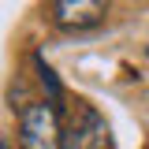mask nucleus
I'll use <instances>...</instances> for the list:
<instances>
[{
    "mask_svg": "<svg viewBox=\"0 0 149 149\" xmlns=\"http://www.w3.org/2000/svg\"><path fill=\"white\" fill-rule=\"evenodd\" d=\"M112 0H52V22L67 34H82L101 26Z\"/></svg>",
    "mask_w": 149,
    "mask_h": 149,
    "instance_id": "7ed1b4c3",
    "label": "nucleus"
},
{
    "mask_svg": "<svg viewBox=\"0 0 149 149\" xmlns=\"http://www.w3.org/2000/svg\"><path fill=\"white\" fill-rule=\"evenodd\" d=\"M63 149H112L108 123L93 104H86V101L74 104V112L63 123Z\"/></svg>",
    "mask_w": 149,
    "mask_h": 149,
    "instance_id": "f03ea898",
    "label": "nucleus"
},
{
    "mask_svg": "<svg viewBox=\"0 0 149 149\" xmlns=\"http://www.w3.org/2000/svg\"><path fill=\"white\" fill-rule=\"evenodd\" d=\"M34 67H37V78H41V86L49 90V104L63 112V86H60L56 71L49 67V63H45V56H41V52H34Z\"/></svg>",
    "mask_w": 149,
    "mask_h": 149,
    "instance_id": "20e7f679",
    "label": "nucleus"
},
{
    "mask_svg": "<svg viewBox=\"0 0 149 149\" xmlns=\"http://www.w3.org/2000/svg\"><path fill=\"white\" fill-rule=\"evenodd\" d=\"M19 146L22 149H63L60 108L49 101H34L19 112Z\"/></svg>",
    "mask_w": 149,
    "mask_h": 149,
    "instance_id": "f257e3e1",
    "label": "nucleus"
}]
</instances>
